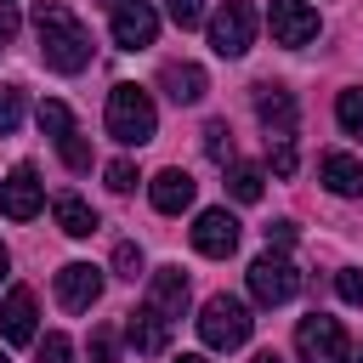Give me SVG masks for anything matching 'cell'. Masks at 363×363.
Instances as JSON below:
<instances>
[{
    "label": "cell",
    "mask_w": 363,
    "mask_h": 363,
    "mask_svg": "<svg viewBox=\"0 0 363 363\" xmlns=\"http://www.w3.org/2000/svg\"><path fill=\"white\" fill-rule=\"evenodd\" d=\"M34 34H40V57H45V68H57V74H79V68L91 62V34H85V23H79L62 0H40V6H34Z\"/></svg>",
    "instance_id": "1"
},
{
    "label": "cell",
    "mask_w": 363,
    "mask_h": 363,
    "mask_svg": "<svg viewBox=\"0 0 363 363\" xmlns=\"http://www.w3.org/2000/svg\"><path fill=\"white\" fill-rule=\"evenodd\" d=\"M153 130H159L153 96L142 85H113L108 91V136L125 147H142V142H153Z\"/></svg>",
    "instance_id": "2"
},
{
    "label": "cell",
    "mask_w": 363,
    "mask_h": 363,
    "mask_svg": "<svg viewBox=\"0 0 363 363\" xmlns=\"http://www.w3.org/2000/svg\"><path fill=\"white\" fill-rule=\"evenodd\" d=\"M250 329H255V318H250V306L233 301V295H210L204 312H199V340H204L210 352H233V346H244Z\"/></svg>",
    "instance_id": "3"
},
{
    "label": "cell",
    "mask_w": 363,
    "mask_h": 363,
    "mask_svg": "<svg viewBox=\"0 0 363 363\" xmlns=\"http://www.w3.org/2000/svg\"><path fill=\"white\" fill-rule=\"evenodd\" d=\"M295 352H301V363H352L346 329H340V318H329V312H312V318L295 323Z\"/></svg>",
    "instance_id": "4"
},
{
    "label": "cell",
    "mask_w": 363,
    "mask_h": 363,
    "mask_svg": "<svg viewBox=\"0 0 363 363\" xmlns=\"http://www.w3.org/2000/svg\"><path fill=\"white\" fill-rule=\"evenodd\" d=\"M301 289V272H295V261L289 255H255L250 261V295H255V306H284L289 295Z\"/></svg>",
    "instance_id": "5"
},
{
    "label": "cell",
    "mask_w": 363,
    "mask_h": 363,
    "mask_svg": "<svg viewBox=\"0 0 363 363\" xmlns=\"http://www.w3.org/2000/svg\"><path fill=\"white\" fill-rule=\"evenodd\" d=\"M255 6L250 0H227L216 17H210V45H216V57H244L250 51V40H255Z\"/></svg>",
    "instance_id": "6"
},
{
    "label": "cell",
    "mask_w": 363,
    "mask_h": 363,
    "mask_svg": "<svg viewBox=\"0 0 363 363\" xmlns=\"http://www.w3.org/2000/svg\"><path fill=\"white\" fill-rule=\"evenodd\" d=\"M267 28H272L278 45L301 51V45L318 40V11H312L306 0H272V6H267Z\"/></svg>",
    "instance_id": "7"
},
{
    "label": "cell",
    "mask_w": 363,
    "mask_h": 363,
    "mask_svg": "<svg viewBox=\"0 0 363 363\" xmlns=\"http://www.w3.org/2000/svg\"><path fill=\"white\" fill-rule=\"evenodd\" d=\"M153 34H159V11L147 0H119L113 6V45L119 51H142V45H153Z\"/></svg>",
    "instance_id": "8"
},
{
    "label": "cell",
    "mask_w": 363,
    "mask_h": 363,
    "mask_svg": "<svg viewBox=\"0 0 363 363\" xmlns=\"http://www.w3.org/2000/svg\"><path fill=\"white\" fill-rule=\"evenodd\" d=\"M193 250L210 255V261L233 255V250H238V216H233V210H204V216L193 221Z\"/></svg>",
    "instance_id": "9"
},
{
    "label": "cell",
    "mask_w": 363,
    "mask_h": 363,
    "mask_svg": "<svg viewBox=\"0 0 363 363\" xmlns=\"http://www.w3.org/2000/svg\"><path fill=\"white\" fill-rule=\"evenodd\" d=\"M0 216H11V221L40 216V170H34V164H17V170L0 182Z\"/></svg>",
    "instance_id": "10"
},
{
    "label": "cell",
    "mask_w": 363,
    "mask_h": 363,
    "mask_svg": "<svg viewBox=\"0 0 363 363\" xmlns=\"http://www.w3.org/2000/svg\"><path fill=\"white\" fill-rule=\"evenodd\" d=\"M96 295H102V272H96L91 261H68V267L57 272V301H62L68 312H91Z\"/></svg>",
    "instance_id": "11"
},
{
    "label": "cell",
    "mask_w": 363,
    "mask_h": 363,
    "mask_svg": "<svg viewBox=\"0 0 363 363\" xmlns=\"http://www.w3.org/2000/svg\"><path fill=\"white\" fill-rule=\"evenodd\" d=\"M159 85H164V96H170L176 108H193V102H204V91H210V79H204L199 62H164V68H159Z\"/></svg>",
    "instance_id": "12"
},
{
    "label": "cell",
    "mask_w": 363,
    "mask_h": 363,
    "mask_svg": "<svg viewBox=\"0 0 363 363\" xmlns=\"http://www.w3.org/2000/svg\"><path fill=\"white\" fill-rule=\"evenodd\" d=\"M255 119L267 136H295V96L284 85H255Z\"/></svg>",
    "instance_id": "13"
},
{
    "label": "cell",
    "mask_w": 363,
    "mask_h": 363,
    "mask_svg": "<svg viewBox=\"0 0 363 363\" xmlns=\"http://www.w3.org/2000/svg\"><path fill=\"white\" fill-rule=\"evenodd\" d=\"M147 199H153L159 216H182V210L193 204V176H187L182 164H170V170H159V176L147 182Z\"/></svg>",
    "instance_id": "14"
},
{
    "label": "cell",
    "mask_w": 363,
    "mask_h": 363,
    "mask_svg": "<svg viewBox=\"0 0 363 363\" xmlns=\"http://www.w3.org/2000/svg\"><path fill=\"white\" fill-rule=\"evenodd\" d=\"M125 335H130V346L136 352H147V357H159L164 346H170V318L147 301V306H136L130 312V323H125Z\"/></svg>",
    "instance_id": "15"
},
{
    "label": "cell",
    "mask_w": 363,
    "mask_h": 363,
    "mask_svg": "<svg viewBox=\"0 0 363 363\" xmlns=\"http://www.w3.org/2000/svg\"><path fill=\"white\" fill-rule=\"evenodd\" d=\"M0 340H11V346L34 340V289H11L0 301Z\"/></svg>",
    "instance_id": "16"
},
{
    "label": "cell",
    "mask_w": 363,
    "mask_h": 363,
    "mask_svg": "<svg viewBox=\"0 0 363 363\" xmlns=\"http://www.w3.org/2000/svg\"><path fill=\"white\" fill-rule=\"evenodd\" d=\"M147 301L176 323V318H182V306H187V272H182V267H159V272H153V284H147Z\"/></svg>",
    "instance_id": "17"
},
{
    "label": "cell",
    "mask_w": 363,
    "mask_h": 363,
    "mask_svg": "<svg viewBox=\"0 0 363 363\" xmlns=\"http://www.w3.org/2000/svg\"><path fill=\"white\" fill-rule=\"evenodd\" d=\"M51 216H57V227H62L68 238H91V233H96V210H91L79 193H57Z\"/></svg>",
    "instance_id": "18"
},
{
    "label": "cell",
    "mask_w": 363,
    "mask_h": 363,
    "mask_svg": "<svg viewBox=\"0 0 363 363\" xmlns=\"http://www.w3.org/2000/svg\"><path fill=\"white\" fill-rule=\"evenodd\" d=\"M323 187H329L335 199H357V193H363V164H357L352 153H329V159H323Z\"/></svg>",
    "instance_id": "19"
},
{
    "label": "cell",
    "mask_w": 363,
    "mask_h": 363,
    "mask_svg": "<svg viewBox=\"0 0 363 363\" xmlns=\"http://www.w3.org/2000/svg\"><path fill=\"white\" fill-rule=\"evenodd\" d=\"M261 182H267V176H261L255 164H233V170H227V193H233L238 204H255V199H261Z\"/></svg>",
    "instance_id": "20"
},
{
    "label": "cell",
    "mask_w": 363,
    "mask_h": 363,
    "mask_svg": "<svg viewBox=\"0 0 363 363\" xmlns=\"http://www.w3.org/2000/svg\"><path fill=\"white\" fill-rule=\"evenodd\" d=\"M335 119H340L346 136H363V85H352V91L335 96Z\"/></svg>",
    "instance_id": "21"
},
{
    "label": "cell",
    "mask_w": 363,
    "mask_h": 363,
    "mask_svg": "<svg viewBox=\"0 0 363 363\" xmlns=\"http://www.w3.org/2000/svg\"><path fill=\"white\" fill-rule=\"evenodd\" d=\"M40 130H45L51 142H62V136L74 130V113H68V102H57V96H45V102H40Z\"/></svg>",
    "instance_id": "22"
},
{
    "label": "cell",
    "mask_w": 363,
    "mask_h": 363,
    "mask_svg": "<svg viewBox=\"0 0 363 363\" xmlns=\"http://www.w3.org/2000/svg\"><path fill=\"white\" fill-rule=\"evenodd\" d=\"M204 153L216 159V164H233V130L216 119V125H204Z\"/></svg>",
    "instance_id": "23"
},
{
    "label": "cell",
    "mask_w": 363,
    "mask_h": 363,
    "mask_svg": "<svg viewBox=\"0 0 363 363\" xmlns=\"http://www.w3.org/2000/svg\"><path fill=\"white\" fill-rule=\"evenodd\" d=\"M23 125V91L17 85H0V136H11Z\"/></svg>",
    "instance_id": "24"
},
{
    "label": "cell",
    "mask_w": 363,
    "mask_h": 363,
    "mask_svg": "<svg viewBox=\"0 0 363 363\" xmlns=\"http://www.w3.org/2000/svg\"><path fill=\"white\" fill-rule=\"evenodd\" d=\"M57 153H62V164H68V170H91V147H85V136H79V130H68V136L57 142Z\"/></svg>",
    "instance_id": "25"
},
{
    "label": "cell",
    "mask_w": 363,
    "mask_h": 363,
    "mask_svg": "<svg viewBox=\"0 0 363 363\" xmlns=\"http://www.w3.org/2000/svg\"><path fill=\"white\" fill-rule=\"evenodd\" d=\"M164 17L176 28H199L204 23V0H164Z\"/></svg>",
    "instance_id": "26"
},
{
    "label": "cell",
    "mask_w": 363,
    "mask_h": 363,
    "mask_svg": "<svg viewBox=\"0 0 363 363\" xmlns=\"http://www.w3.org/2000/svg\"><path fill=\"white\" fill-rule=\"evenodd\" d=\"M267 159H272L278 176H295V142L289 136H267Z\"/></svg>",
    "instance_id": "27"
},
{
    "label": "cell",
    "mask_w": 363,
    "mask_h": 363,
    "mask_svg": "<svg viewBox=\"0 0 363 363\" xmlns=\"http://www.w3.org/2000/svg\"><path fill=\"white\" fill-rule=\"evenodd\" d=\"M113 272H119V278H130V284H136V272H142V250H136V244H130V238H125V244H113Z\"/></svg>",
    "instance_id": "28"
},
{
    "label": "cell",
    "mask_w": 363,
    "mask_h": 363,
    "mask_svg": "<svg viewBox=\"0 0 363 363\" xmlns=\"http://www.w3.org/2000/svg\"><path fill=\"white\" fill-rule=\"evenodd\" d=\"M102 176H108V187H113V193H130V187H136V182H142V176H136V164H130V159H113V164H108V170H102Z\"/></svg>",
    "instance_id": "29"
},
{
    "label": "cell",
    "mask_w": 363,
    "mask_h": 363,
    "mask_svg": "<svg viewBox=\"0 0 363 363\" xmlns=\"http://www.w3.org/2000/svg\"><path fill=\"white\" fill-rule=\"evenodd\" d=\"M91 363H119V340H113V329H91Z\"/></svg>",
    "instance_id": "30"
},
{
    "label": "cell",
    "mask_w": 363,
    "mask_h": 363,
    "mask_svg": "<svg viewBox=\"0 0 363 363\" xmlns=\"http://www.w3.org/2000/svg\"><path fill=\"white\" fill-rule=\"evenodd\" d=\"M68 357H74L68 335H45V340H40V363H68Z\"/></svg>",
    "instance_id": "31"
},
{
    "label": "cell",
    "mask_w": 363,
    "mask_h": 363,
    "mask_svg": "<svg viewBox=\"0 0 363 363\" xmlns=\"http://www.w3.org/2000/svg\"><path fill=\"white\" fill-rule=\"evenodd\" d=\"M335 289H340V301L363 306V272H340V278H335Z\"/></svg>",
    "instance_id": "32"
},
{
    "label": "cell",
    "mask_w": 363,
    "mask_h": 363,
    "mask_svg": "<svg viewBox=\"0 0 363 363\" xmlns=\"http://www.w3.org/2000/svg\"><path fill=\"white\" fill-rule=\"evenodd\" d=\"M11 40H17V6L0 0V45H11Z\"/></svg>",
    "instance_id": "33"
},
{
    "label": "cell",
    "mask_w": 363,
    "mask_h": 363,
    "mask_svg": "<svg viewBox=\"0 0 363 363\" xmlns=\"http://www.w3.org/2000/svg\"><path fill=\"white\" fill-rule=\"evenodd\" d=\"M289 238H295V221H272L267 227V244H289Z\"/></svg>",
    "instance_id": "34"
},
{
    "label": "cell",
    "mask_w": 363,
    "mask_h": 363,
    "mask_svg": "<svg viewBox=\"0 0 363 363\" xmlns=\"http://www.w3.org/2000/svg\"><path fill=\"white\" fill-rule=\"evenodd\" d=\"M255 363H284V357L278 352H255Z\"/></svg>",
    "instance_id": "35"
},
{
    "label": "cell",
    "mask_w": 363,
    "mask_h": 363,
    "mask_svg": "<svg viewBox=\"0 0 363 363\" xmlns=\"http://www.w3.org/2000/svg\"><path fill=\"white\" fill-rule=\"evenodd\" d=\"M176 363H210V357H199V352H182V357H176Z\"/></svg>",
    "instance_id": "36"
},
{
    "label": "cell",
    "mask_w": 363,
    "mask_h": 363,
    "mask_svg": "<svg viewBox=\"0 0 363 363\" xmlns=\"http://www.w3.org/2000/svg\"><path fill=\"white\" fill-rule=\"evenodd\" d=\"M6 267H11V255H6V244H0V278H6Z\"/></svg>",
    "instance_id": "37"
},
{
    "label": "cell",
    "mask_w": 363,
    "mask_h": 363,
    "mask_svg": "<svg viewBox=\"0 0 363 363\" xmlns=\"http://www.w3.org/2000/svg\"><path fill=\"white\" fill-rule=\"evenodd\" d=\"M0 363H11V357H6V352H0Z\"/></svg>",
    "instance_id": "38"
}]
</instances>
